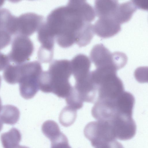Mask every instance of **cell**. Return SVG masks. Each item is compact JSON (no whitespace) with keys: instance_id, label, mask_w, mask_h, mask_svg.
Wrapping results in <instances>:
<instances>
[{"instance_id":"15","label":"cell","mask_w":148,"mask_h":148,"mask_svg":"<svg viewBox=\"0 0 148 148\" xmlns=\"http://www.w3.org/2000/svg\"><path fill=\"white\" fill-rule=\"evenodd\" d=\"M20 116L19 109L15 106L7 105L2 107L0 112V119L3 123L14 125L18 121Z\"/></svg>"},{"instance_id":"19","label":"cell","mask_w":148,"mask_h":148,"mask_svg":"<svg viewBox=\"0 0 148 148\" xmlns=\"http://www.w3.org/2000/svg\"><path fill=\"white\" fill-rule=\"evenodd\" d=\"M42 132L50 141L59 136L62 133L58 124L53 121L48 120L42 124Z\"/></svg>"},{"instance_id":"14","label":"cell","mask_w":148,"mask_h":148,"mask_svg":"<svg viewBox=\"0 0 148 148\" xmlns=\"http://www.w3.org/2000/svg\"><path fill=\"white\" fill-rule=\"evenodd\" d=\"M138 9L134 0H130L119 4L114 18L121 24L129 21L133 13Z\"/></svg>"},{"instance_id":"16","label":"cell","mask_w":148,"mask_h":148,"mask_svg":"<svg viewBox=\"0 0 148 148\" xmlns=\"http://www.w3.org/2000/svg\"><path fill=\"white\" fill-rule=\"evenodd\" d=\"M0 138L3 148H14L19 145L21 134L19 130L12 127L7 132L2 133Z\"/></svg>"},{"instance_id":"7","label":"cell","mask_w":148,"mask_h":148,"mask_svg":"<svg viewBox=\"0 0 148 148\" xmlns=\"http://www.w3.org/2000/svg\"><path fill=\"white\" fill-rule=\"evenodd\" d=\"M84 132L85 137L95 148L116 139L113 125L109 121L90 122L85 126Z\"/></svg>"},{"instance_id":"5","label":"cell","mask_w":148,"mask_h":148,"mask_svg":"<svg viewBox=\"0 0 148 148\" xmlns=\"http://www.w3.org/2000/svg\"><path fill=\"white\" fill-rule=\"evenodd\" d=\"M20 94L24 98H33L39 90V79L43 71L40 63L34 61L19 64Z\"/></svg>"},{"instance_id":"8","label":"cell","mask_w":148,"mask_h":148,"mask_svg":"<svg viewBox=\"0 0 148 148\" xmlns=\"http://www.w3.org/2000/svg\"><path fill=\"white\" fill-rule=\"evenodd\" d=\"M34 50L33 44L29 38L16 35L12 41L11 50L7 56L10 61L20 64L29 60Z\"/></svg>"},{"instance_id":"20","label":"cell","mask_w":148,"mask_h":148,"mask_svg":"<svg viewBox=\"0 0 148 148\" xmlns=\"http://www.w3.org/2000/svg\"><path fill=\"white\" fill-rule=\"evenodd\" d=\"M51 141V148H71L69 145L67 138L62 132Z\"/></svg>"},{"instance_id":"1","label":"cell","mask_w":148,"mask_h":148,"mask_svg":"<svg viewBox=\"0 0 148 148\" xmlns=\"http://www.w3.org/2000/svg\"><path fill=\"white\" fill-rule=\"evenodd\" d=\"M92 6L84 0H70L65 6L56 8L44 22L57 44L63 48L77 42L88 24L94 19Z\"/></svg>"},{"instance_id":"4","label":"cell","mask_w":148,"mask_h":148,"mask_svg":"<svg viewBox=\"0 0 148 148\" xmlns=\"http://www.w3.org/2000/svg\"><path fill=\"white\" fill-rule=\"evenodd\" d=\"M91 73L97 92L96 102L115 98L124 91L123 83L116 71L96 69Z\"/></svg>"},{"instance_id":"27","label":"cell","mask_w":148,"mask_h":148,"mask_svg":"<svg viewBox=\"0 0 148 148\" xmlns=\"http://www.w3.org/2000/svg\"><path fill=\"white\" fill-rule=\"evenodd\" d=\"M2 107V106L1 101V99L0 97V112L1 110V109Z\"/></svg>"},{"instance_id":"2","label":"cell","mask_w":148,"mask_h":148,"mask_svg":"<svg viewBox=\"0 0 148 148\" xmlns=\"http://www.w3.org/2000/svg\"><path fill=\"white\" fill-rule=\"evenodd\" d=\"M72 74L70 61L55 60L50 64L48 70L42 73L39 80V89L45 93H52L65 98L72 86L69 82Z\"/></svg>"},{"instance_id":"9","label":"cell","mask_w":148,"mask_h":148,"mask_svg":"<svg viewBox=\"0 0 148 148\" xmlns=\"http://www.w3.org/2000/svg\"><path fill=\"white\" fill-rule=\"evenodd\" d=\"M43 17L33 12L23 14L16 19V34L27 37L38 31L44 21Z\"/></svg>"},{"instance_id":"25","label":"cell","mask_w":148,"mask_h":148,"mask_svg":"<svg viewBox=\"0 0 148 148\" xmlns=\"http://www.w3.org/2000/svg\"><path fill=\"white\" fill-rule=\"evenodd\" d=\"M3 127V123L0 119V132L1 130Z\"/></svg>"},{"instance_id":"3","label":"cell","mask_w":148,"mask_h":148,"mask_svg":"<svg viewBox=\"0 0 148 148\" xmlns=\"http://www.w3.org/2000/svg\"><path fill=\"white\" fill-rule=\"evenodd\" d=\"M135 102L131 93L123 91L116 98L97 101L91 109L92 116L97 120H112L119 117H132Z\"/></svg>"},{"instance_id":"26","label":"cell","mask_w":148,"mask_h":148,"mask_svg":"<svg viewBox=\"0 0 148 148\" xmlns=\"http://www.w3.org/2000/svg\"><path fill=\"white\" fill-rule=\"evenodd\" d=\"M4 0H0V8L4 4Z\"/></svg>"},{"instance_id":"11","label":"cell","mask_w":148,"mask_h":148,"mask_svg":"<svg viewBox=\"0 0 148 148\" xmlns=\"http://www.w3.org/2000/svg\"><path fill=\"white\" fill-rule=\"evenodd\" d=\"M95 33L103 38L112 36L121 29V24L113 17L99 18L93 25Z\"/></svg>"},{"instance_id":"22","label":"cell","mask_w":148,"mask_h":148,"mask_svg":"<svg viewBox=\"0 0 148 148\" xmlns=\"http://www.w3.org/2000/svg\"><path fill=\"white\" fill-rule=\"evenodd\" d=\"M10 62L7 55L0 52V71L5 69L10 65Z\"/></svg>"},{"instance_id":"17","label":"cell","mask_w":148,"mask_h":148,"mask_svg":"<svg viewBox=\"0 0 148 148\" xmlns=\"http://www.w3.org/2000/svg\"><path fill=\"white\" fill-rule=\"evenodd\" d=\"M77 115V110L67 106L61 112L59 118L60 123L63 126L71 125L75 121Z\"/></svg>"},{"instance_id":"23","label":"cell","mask_w":148,"mask_h":148,"mask_svg":"<svg viewBox=\"0 0 148 148\" xmlns=\"http://www.w3.org/2000/svg\"><path fill=\"white\" fill-rule=\"evenodd\" d=\"M138 9H147L148 0H134Z\"/></svg>"},{"instance_id":"6","label":"cell","mask_w":148,"mask_h":148,"mask_svg":"<svg viewBox=\"0 0 148 148\" xmlns=\"http://www.w3.org/2000/svg\"><path fill=\"white\" fill-rule=\"evenodd\" d=\"M90 57L96 69L111 70L117 71L123 67L127 62V57L120 51L111 52L102 43L93 46Z\"/></svg>"},{"instance_id":"28","label":"cell","mask_w":148,"mask_h":148,"mask_svg":"<svg viewBox=\"0 0 148 148\" xmlns=\"http://www.w3.org/2000/svg\"><path fill=\"white\" fill-rule=\"evenodd\" d=\"M1 76H0V86H1Z\"/></svg>"},{"instance_id":"21","label":"cell","mask_w":148,"mask_h":148,"mask_svg":"<svg viewBox=\"0 0 148 148\" xmlns=\"http://www.w3.org/2000/svg\"><path fill=\"white\" fill-rule=\"evenodd\" d=\"M95 148H124L122 144L116 140L99 146Z\"/></svg>"},{"instance_id":"13","label":"cell","mask_w":148,"mask_h":148,"mask_svg":"<svg viewBox=\"0 0 148 148\" xmlns=\"http://www.w3.org/2000/svg\"><path fill=\"white\" fill-rule=\"evenodd\" d=\"M119 4L117 0H95V11L99 18L114 16Z\"/></svg>"},{"instance_id":"24","label":"cell","mask_w":148,"mask_h":148,"mask_svg":"<svg viewBox=\"0 0 148 148\" xmlns=\"http://www.w3.org/2000/svg\"><path fill=\"white\" fill-rule=\"evenodd\" d=\"M14 148H29L28 147L26 146H22V145H18L17 146L15 147Z\"/></svg>"},{"instance_id":"18","label":"cell","mask_w":148,"mask_h":148,"mask_svg":"<svg viewBox=\"0 0 148 148\" xmlns=\"http://www.w3.org/2000/svg\"><path fill=\"white\" fill-rule=\"evenodd\" d=\"M3 77L4 80L9 84L18 83L20 77L19 64L9 65L4 69Z\"/></svg>"},{"instance_id":"10","label":"cell","mask_w":148,"mask_h":148,"mask_svg":"<svg viewBox=\"0 0 148 148\" xmlns=\"http://www.w3.org/2000/svg\"><path fill=\"white\" fill-rule=\"evenodd\" d=\"M16 18L8 9L0 8V50L8 45L15 35Z\"/></svg>"},{"instance_id":"12","label":"cell","mask_w":148,"mask_h":148,"mask_svg":"<svg viewBox=\"0 0 148 148\" xmlns=\"http://www.w3.org/2000/svg\"><path fill=\"white\" fill-rule=\"evenodd\" d=\"M73 75L75 81L85 78L90 72L91 62L89 58L83 54H79L70 61Z\"/></svg>"}]
</instances>
